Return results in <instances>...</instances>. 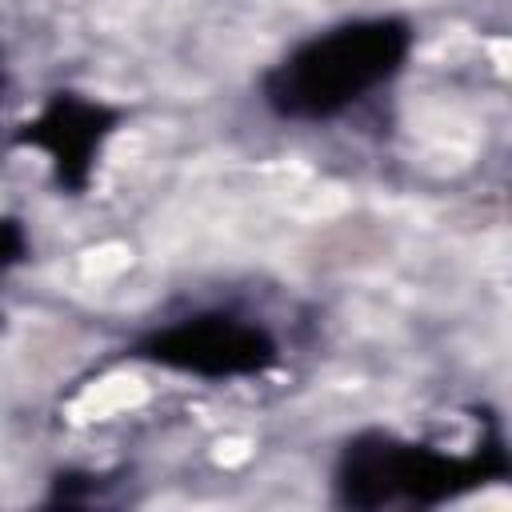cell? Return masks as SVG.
Here are the masks:
<instances>
[{
	"label": "cell",
	"mask_w": 512,
	"mask_h": 512,
	"mask_svg": "<svg viewBox=\"0 0 512 512\" xmlns=\"http://www.w3.org/2000/svg\"><path fill=\"white\" fill-rule=\"evenodd\" d=\"M336 484L348 504L376 508V504H428L452 496L456 484H476V480H468L460 460L436 456L420 444H396L392 436H372L348 444Z\"/></svg>",
	"instance_id": "2"
},
{
	"label": "cell",
	"mask_w": 512,
	"mask_h": 512,
	"mask_svg": "<svg viewBox=\"0 0 512 512\" xmlns=\"http://www.w3.org/2000/svg\"><path fill=\"white\" fill-rule=\"evenodd\" d=\"M144 356L176 372L220 380V376L260 372L264 364L276 360V344L260 324L212 312V316H188L180 324L152 332L144 340Z\"/></svg>",
	"instance_id": "3"
},
{
	"label": "cell",
	"mask_w": 512,
	"mask_h": 512,
	"mask_svg": "<svg viewBox=\"0 0 512 512\" xmlns=\"http://www.w3.org/2000/svg\"><path fill=\"white\" fill-rule=\"evenodd\" d=\"M408 48L412 32L404 20H356L324 36H312L292 56H284L264 76V96L280 116L292 120L336 116L364 92L396 76Z\"/></svg>",
	"instance_id": "1"
},
{
	"label": "cell",
	"mask_w": 512,
	"mask_h": 512,
	"mask_svg": "<svg viewBox=\"0 0 512 512\" xmlns=\"http://www.w3.org/2000/svg\"><path fill=\"white\" fill-rule=\"evenodd\" d=\"M112 132V112L104 104L80 100V96H56L24 132L20 140L32 148H44L60 172V184L84 188L92 172V156L100 152L104 136Z\"/></svg>",
	"instance_id": "4"
},
{
	"label": "cell",
	"mask_w": 512,
	"mask_h": 512,
	"mask_svg": "<svg viewBox=\"0 0 512 512\" xmlns=\"http://www.w3.org/2000/svg\"><path fill=\"white\" fill-rule=\"evenodd\" d=\"M20 256H24V232H20L16 220H4V216H0V272H4L8 264H16Z\"/></svg>",
	"instance_id": "5"
}]
</instances>
